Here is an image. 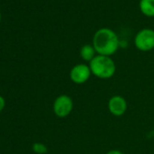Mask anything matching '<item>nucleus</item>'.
<instances>
[{
	"label": "nucleus",
	"instance_id": "4",
	"mask_svg": "<svg viewBox=\"0 0 154 154\" xmlns=\"http://www.w3.org/2000/svg\"><path fill=\"white\" fill-rule=\"evenodd\" d=\"M72 109H73L72 99L66 94L59 95L54 100L53 104L54 112L59 118L67 117L72 112Z\"/></svg>",
	"mask_w": 154,
	"mask_h": 154
},
{
	"label": "nucleus",
	"instance_id": "12",
	"mask_svg": "<svg viewBox=\"0 0 154 154\" xmlns=\"http://www.w3.org/2000/svg\"><path fill=\"white\" fill-rule=\"evenodd\" d=\"M0 22H1V12H0Z\"/></svg>",
	"mask_w": 154,
	"mask_h": 154
},
{
	"label": "nucleus",
	"instance_id": "1",
	"mask_svg": "<svg viewBox=\"0 0 154 154\" xmlns=\"http://www.w3.org/2000/svg\"><path fill=\"white\" fill-rule=\"evenodd\" d=\"M93 46L97 54L111 56L114 54L120 46V40L117 34L107 27L100 28L93 37Z\"/></svg>",
	"mask_w": 154,
	"mask_h": 154
},
{
	"label": "nucleus",
	"instance_id": "11",
	"mask_svg": "<svg viewBox=\"0 0 154 154\" xmlns=\"http://www.w3.org/2000/svg\"><path fill=\"white\" fill-rule=\"evenodd\" d=\"M106 154H123V153L119 149H111Z\"/></svg>",
	"mask_w": 154,
	"mask_h": 154
},
{
	"label": "nucleus",
	"instance_id": "6",
	"mask_svg": "<svg viewBox=\"0 0 154 154\" xmlns=\"http://www.w3.org/2000/svg\"><path fill=\"white\" fill-rule=\"evenodd\" d=\"M127 102L121 95H113L108 102V110L114 116H122L127 111Z\"/></svg>",
	"mask_w": 154,
	"mask_h": 154
},
{
	"label": "nucleus",
	"instance_id": "3",
	"mask_svg": "<svg viewBox=\"0 0 154 154\" xmlns=\"http://www.w3.org/2000/svg\"><path fill=\"white\" fill-rule=\"evenodd\" d=\"M135 47L142 52L154 49V30L144 28L140 30L134 37Z\"/></svg>",
	"mask_w": 154,
	"mask_h": 154
},
{
	"label": "nucleus",
	"instance_id": "2",
	"mask_svg": "<svg viewBox=\"0 0 154 154\" xmlns=\"http://www.w3.org/2000/svg\"><path fill=\"white\" fill-rule=\"evenodd\" d=\"M89 67L92 74L100 79H109L116 72V65L111 56L97 54L90 63Z\"/></svg>",
	"mask_w": 154,
	"mask_h": 154
},
{
	"label": "nucleus",
	"instance_id": "10",
	"mask_svg": "<svg viewBox=\"0 0 154 154\" xmlns=\"http://www.w3.org/2000/svg\"><path fill=\"white\" fill-rule=\"evenodd\" d=\"M5 106H6V100L2 95H0V112L4 110Z\"/></svg>",
	"mask_w": 154,
	"mask_h": 154
},
{
	"label": "nucleus",
	"instance_id": "5",
	"mask_svg": "<svg viewBox=\"0 0 154 154\" xmlns=\"http://www.w3.org/2000/svg\"><path fill=\"white\" fill-rule=\"evenodd\" d=\"M92 75L89 65L85 63H78L74 65L70 71V79L76 85H83L86 83Z\"/></svg>",
	"mask_w": 154,
	"mask_h": 154
},
{
	"label": "nucleus",
	"instance_id": "7",
	"mask_svg": "<svg viewBox=\"0 0 154 154\" xmlns=\"http://www.w3.org/2000/svg\"><path fill=\"white\" fill-rule=\"evenodd\" d=\"M96 55L97 53L93 45H85L80 49V56L85 62L90 63Z\"/></svg>",
	"mask_w": 154,
	"mask_h": 154
},
{
	"label": "nucleus",
	"instance_id": "8",
	"mask_svg": "<svg viewBox=\"0 0 154 154\" xmlns=\"http://www.w3.org/2000/svg\"><path fill=\"white\" fill-rule=\"evenodd\" d=\"M139 7L144 16L148 17H154V0H140Z\"/></svg>",
	"mask_w": 154,
	"mask_h": 154
},
{
	"label": "nucleus",
	"instance_id": "9",
	"mask_svg": "<svg viewBox=\"0 0 154 154\" xmlns=\"http://www.w3.org/2000/svg\"><path fill=\"white\" fill-rule=\"evenodd\" d=\"M32 149H33V150L36 154H45L47 152V147H46V145H45L44 143H41V142H35V143H34Z\"/></svg>",
	"mask_w": 154,
	"mask_h": 154
}]
</instances>
